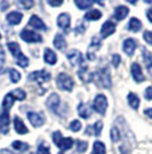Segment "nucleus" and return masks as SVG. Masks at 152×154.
Instances as JSON below:
<instances>
[{"label": "nucleus", "mask_w": 152, "mask_h": 154, "mask_svg": "<svg viewBox=\"0 0 152 154\" xmlns=\"http://www.w3.org/2000/svg\"><path fill=\"white\" fill-rule=\"evenodd\" d=\"M8 50L11 51V54H12L13 58H16V63L19 64L20 67H28V64H30V60H28V58L25 56L24 54L22 52V50H20V46L15 42H11L8 43Z\"/></svg>", "instance_id": "obj_1"}, {"label": "nucleus", "mask_w": 152, "mask_h": 154, "mask_svg": "<svg viewBox=\"0 0 152 154\" xmlns=\"http://www.w3.org/2000/svg\"><path fill=\"white\" fill-rule=\"evenodd\" d=\"M93 79H95V81L98 82V85L101 86V87H104V88L111 87V74L106 67L96 71L95 75H93Z\"/></svg>", "instance_id": "obj_2"}, {"label": "nucleus", "mask_w": 152, "mask_h": 154, "mask_svg": "<svg viewBox=\"0 0 152 154\" xmlns=\"http://www.w3.org/2000/svg\"><path fill=\"white\" fill-rule=\"evenodd\" d=\"M74 79L66 72H60L56 78V86L63 91H71L74 88Z\"/></svg>", "instance_id": "obj_3"}, {"label": "nucleus", "mask_w": 152, "mask_h": 154, "mask_svg": "<svg viewBox=\"0 0 152 154\" xmlns=\"http://www.w3.org/2000/svg\"><path fill=\"white\" fill-rule=\"evenodd\" d=\"M20 38L27 43H42L43 42V38L40 36L37 32H34V31L27 29V28L23 29V31L20 32Z\"/></svg>", "instance_id": "obj_4"}, {"label": "nucleus", "mask_w": 152, "mask_h": 154, "mask_svg": "<svg viewBox=\"0 0 152 154\" xmlns=\"http://www.w3.org/2000/svg\"><path fill=\"white\" fill-rule=\"evenodd\" d=\"M93 110H95L96 112H99V114H106L107 111V107H108V100L104 95H101V94H99L98 97L95 98V100H93Z\"/></svg>", "instance_id": "obj_5"}, {"label": "nucleus", "mask_w": 152, "mask_h": 154, "mask_svg": "<svg viewBox=\"0 0 152 154\" xmlns=\"http://www.w3.org/2000/svg\"><path fill=\"white\" fill-rule=\"evenodd\" d=\"M28 79L34 82H37V83H45L51 79V74L47 72L45 70H40V71H34L28 75Z\"/></svg>", "instance_id": "obj_6"}, {"label": "nucleus", "mask_w": 152, "mask_h": 154, "mask_svg": "<svg viewBox=\"0 0 152 154\" xmlns=\"http://www.w3.org/2000/svg\"><path fill=\"white\" fill-rule=\"evenodd\" d=\"M27 117H28V121L31 122V125L35 126V127L43 126V125H44V122H45V118H44V115H43V112L30 111L27 114Z\"/></svg>", "instance_id": "obj_7"}, {"label": "nucleus", "mask_w": 152, "mask_h": 154, "mask_svg": "<svg viewBox=\"0 0 152 154\" xmlns=\"http://www.w3.org/2000/svg\"><path fill=\"white\" fill-rule=\"evenodd\" d=\"M100 47H101V40L99 39L98 36H93L92 40H91V44H89V47H88V54H87V58H88L89 60H93V59H95V52L98 51Z\"/></svg>", "instance_id": "obj_8"}, {"label": "nucleus", "mask_w": 152, "mask_h": 154, "mask_svg": "<svg viewBox=\"0 0 152 154\" xmlns=\"http://www.w3.org/2000/svg\"><path fill=\"white\" fill-rule=\"evenodd\" d=\"M67 58L68 60L71 62L72 66H76V64H83V60H84V56L81 55V52H79L77 50H71V51L67 54Z\"/></svg>", "instance_id": "obj_9"}, {"label": "nucleus", "mask_w": 152, "mask_h": 154, "mask_svg": "<svg viewBox=\"0 0 152 154\" xmlns=\"http://www.w3.org/2000/svg\"><path fill=\"white\" fill-rule=\"evenodd\" d=\"M131 72H132V78L136 83H142L144 81V75H143V71L142 67H140L139 63H133L131 66Z\"/></svg>", "instance_id": "obj_10"}, {"label": "nucleus", "mask_w": 152, "mask_h": 154, "mask_svg": "<svg viewBox=\"0 0 152 154\" xmlns=\"http://www.w3.org/2000/svg\"><path fill=\"white\" fill-rule=\"evenodd\" d=\"M136 47H137V43H136L135 39H132V38H128V39H125L124 43H123V50H124V52L128 56L133 55Z\"/></svg>", "instance_id": "obj_11"}, {"label": "nucleus", "mask_w": 152, "mask_h": 154, "mask_svg": "<svg viewBox=\"0 0 152 154\" xmlns=\"http://www.w3.org/2000/svg\"><path fill=\"white\" fill-rule=\"evenodd\" d=\"M8 127H10V112L4 110L1 112V115H0V131L3 134H7Z\"/></svg>", "instance_id": "obj_12"}, {"label": "nucleus", "mask_w": 152, "mask_h": 154, "mask_svg": "<svg viewBox=\"0 0 152 154\" xmlns=\"http://www.w3.org/2000/svg\"><path fill=\"white\" fill-rule=\"evenodd\" d=\"M59 105H60L59 95H57V94H51V95L48 97V99H47V107H48L49 110H52V111L56 112L57 111V107H59Z\"/></svg>", "instance_id": "obj_13"}, {"label": "nucleus", "mask_w": 152, "mask_h": 154, "mask_svg": "<svg viewBox=\"0 0 152 154\" xmlns=\"http://www.w3.org/2000/svg\"><path fill=\"white\" fill-rule=\"evenodd\" d=\"M69 24H71V16L68 14H60L57 17V26L64 31H68Z\"/></svg>", "instance_id": "obj_14"}, {"label": "nucleus", "mask_w": 152, "mask_h": 154, "mask_svg": "<svg viewBox=\"0 0 152 154\" xmlns=\"http://www.w3.org/2000/svg\"><path fill=\"white\" fill-rule=\"evenodd\" d=\"M115 29H116L115 23L111 22V20H108V22H106L103 26H101V29H100L101 36H103V38L110 36V35H112L113 32H115Z\"/></svg>", "instance_id": "obj_15"}, {"label": "nucleus", "mask_w": 152, "mask_h": 154, "mask_svg": "<svg viewBox=\"0 0 152 154\" xmlns=\"http://www.w3.org/2000/svg\"><path fill=\"white\" fill-rule=\"evenodd\" d=\"M22 19H23V14L19 12V11H12V12H10L7 15V22L10 23V24H12V26L20 24Z\"/></svg>", "instance_id": "obj_16"}, {"label": "nucleus", "mask_w": 152, "mask_h": 154, "mask_svg": "<svg viewBox=\"0 0 152 154\" xmlns=\"http://www.w3.org/2000/svg\"><path fill=\"white\" fill-rule=\"evenodd\" d=\"M77 74H79V78H80V81L84 82V83H88V82H91L92 79H93V75L89 72V70H88V67H87V66L80 67V70H79Z\"/></svg>", "instance_id": "obj_17"}, {"label": "nucleus", "mask_w": 152, "mask_h": 154, "mask_svg": "<svg viewBox=\"0 0 152 154\" xmlns=\"http://www.w3.org/2000/svg\"><path fill=\"white\" fill-rule=\"evenodd\" d=\"M28 24H30L31 27L36 28V29H42V31H45V29H47L45 24L43 23V20L40 19L37 15H32L31 19H30V22H28Z\"/></svg>", "instance_id": "obj_18"}, {"label": "nucleus", "mask_w": 152, "mask_h": 154, "mask_svg": "<svg viewBox=\"0 0 152 154\" xmlns=\"http://www.w3.org/2000/svg\"><path fill=\"white\" fill-rule=\"evenodd\" d=\"M128 14H130V8L128 7H125V5H118V7L115 8L113 16H115L116 20H123Z\"/></svg>", "instance_id": "obj_19"}, {"label": "nucleus", "mask_w": 152, "mask_h": 154, "mask_svg": "<svg viewBox=\"0 0 152 154\" xmlns=\"http://www.w3.org/2000/svg\"><path fill=\"white\" fill-rule=\"evenodd\" d=\"M13 127H15V131L17 134H27L28 133L27 126L24 125V122L19 117H15V119H13Z\"/></svg>", "instance_id": "obj_20"}, {"label": "nucleus", "mask_w": 152, "mask_h": 154, "mask_svg": "<svg viewBox=\"0 0 152 154\" xmlns=\"http://www.w3.org/2000/svg\"><path fill=\"white\" fill-rule=\"evenodd\" d=\"M143 59H144V63H145V67H147L148 72H150V75L152 76V54L147 48H143Z\"/></svg>", "instance_id": "obj_21"}, {"label": "nucleus", "mask_w": 152, "mask_h": 154, "mask_svg": "<svg viewBox=\"0 0 152 154\" xmlns=\"http://www.w3.org/2000/svg\"><path fill=\"white\" fill-rule=\"evenodd\" d=\"M77 112L84 119H88V118L91 117V109H89L88 105H86V103H80V105L77 106Z\"/></svg>", "instance_id": "obj_22"}, {"label": "nucleus", "mask_w": 152, "mask_h": 154, "mask_svg": "<svg viewBox=\"0 0 152 154\" xmlns=\"http://www.w3.org/2000/svg\"><path fill=\"white\" fill-rule=\"evenodd\" d=\"M44 60H45V63L54 66V64L56 63V54H55L51 48H45L44 50Z\"/></svg>", "instance_id": "obj_23"}, {"label": "nucleus", "mask_w": 152, "mask_h": 154, "mask_svg": "<svg viewBox=\"0 0 152 154\" xmlns=\"http://www.w3.org/2000/svg\"><path fill=\"white\" fill-rule=\"evenodd\" d=\"M54 46L56 47L57 50H64L67 47V42L64 39V36L61 34L55 35V39H54Z\"/></svg>", "instance_id": "obj_24"}, {"label": "nucleus", "mask_w": 152, "mask_h": 154, "mask_svg": "<svg viewBox=\"0 0 152 154\" xmlns=\"http://www.w3.org/2000/svg\"><path fill=\"white\" fill-rule=\"evenodd\" d=\"M101 130H103V122H101V121H98V122H96L93 126H89L88 127L87 133H88V134L91 133V134L96 135V137H99V135H100V133H101Z\"/></svg>", "instance_id": "obj_25"}, {"label": "nucleus", "mask_w": 152, "mask_h": 154, "mask_svg": "<svg viewBox=\"0 0 152 154\" xmlns=\"http://www.w3.org/2000/svg\"><path fill=\"white\" fill-rule=\"evenodd\" d=\"M72 145H74V140H72V138H63L57 146H59V149L61 150V152H66V150L71 149Z\"/></svg>", "instance_id": "obj_26"}, {"label": "nucleus", "mask_w": 152, "mask_h": 154, "mask_svg": "<svg viewBox=\"0 0 152 154\" xmlns=\"http://www.w3.org/2000/svg\"><path fill=\"white\" fill-rule=\"evenodd\" d=\"M13 102H15V98L12 97V94H7V95L4 97V99H3V109L7 111H10V109L12 107Z\"/></svg>", "instance_id": "obj_27"}, {"label": "nucleus", "mask_w": 152, "mask_h": 154, "mask_svg": "<svg viewBox=\"0 0 152 154\" xmlns=\"http://www.w3.org/2000/svg\"><path fill=\"white\" fill-rule=\"evenodd\" d=\"M142 28V22H140L137 17H132L128 23V29L130 31H133V32H137L139 29Z\"/></svg>", "instance_id": "obj_28"}, {"label": "nucleus", "mask_w": 152, "mask_h": 154, "mask_svg": "<svg viewBox=\"0 0 152 154\" xmlns=\"http://www.w3.org/2000/svg\"><path fill=\"white\" fill-rule=\"evenodd\" d=\"M128 103H130V106L132 109H136L139 107V105H140V99H139V97L136 95V94H133V93H130L128 94Z\"/></svg>", "instance_id": "obj_29"}, {"label": "nucleus", "mask_w": 152, "mask_h": 154, "mask_svg": "<svg viewBox=\"0 0 152 154\" xmlns=\"http://www.w3.org/2000/svg\"><path fill=\"white\" fill-rule=\"evenodd\" d=\"M101 17V12L99 10H91V11H88V12L86 14V16H84V19H87V20H99Z\"/></svg>", "instance_id": "obj_30"}, {"label": "nucleus", "mask_w": 152, "mask_h": 154, "mask_svg": "<svg viewBox=\"0 0 152 154\" xmlns=\"http://www.w3.org/2000/svg\"><path fill=\"white\" fill-rule=\"evenodd\" d=\"M93 153L95 154H106V145L100 141H96L93 143Z\"/></svg>", "instance_id": "obj_31"}, {"label": "nucleus", "mask_w": 152, "mask_h": 154, "mask_svg": "<svg viewBox=\"0 0 152 154\" xmlns=\"http://www.w3.org/2000/svg\"><path fill=\"white\" fill-rule=\"evenodd\" d=\"M12 147L17 152H25V150H28V145L25 143V142H20V141H15L12 142Z\"/></svg>", "instance_id": "obj_32"}, {"label": "nucleus", "mask_w": 152, "mask_h": 154, "mask_svg": "<svg viewBox=\"0 0 152 154\" xmlns=\"http://www.w3.org/2000/svg\"><path fill=\"white\" fill-rule=\"evenodd\" d=\"M75 4L77 5L79 10H87L92 5L91 0H75Z\"/></svg>", "instance_id": "obj_33"}, {"label": "nucleus", "mask_w": 152, "mask_h": 154, "mask_svg": "<svg viewBox=\"0 0 152 154\" xmlns=\"http://www.w3.org/2000/svg\"><path fill=\"white\" fill-rule=\"evenodd\" d=\"M111 141L112 142H119L120 141V138H121V134H120V131H119V129L116 126H113L112 129H111Z\"/></svg>", "instance_id": "obj_34"}, {"label": "nucleus", "mask_w": 152, "mask_h": 154, "mask_svg": "<svg viewBox=\"0 0 152 154\" xmlns=\"http://www.w3.org/2000/svg\"><path fill=\"white\" fill-rule=\"evenodd\" d=\"M11 94H12V97L17 100H24L25 97H27V94H25L24 90H22V88H16V90H13Z\"/></svg>", "instance_id": "obj_35"}, {"label": "nucleus", "mask_w": 152, "mask_h": 154, "mask_svg": "<svg viewBox=\"0 0 152 154\" xmlns=\"http://www.w3.org/2000/svg\"><path fill=\"white\" fill-rule=\"evenodd\" d=\"M8 74H10V78H11V82H12V83H17V82L20 81V78H22V75H20L19 71H16L13 69H11L10 71H8Z\"/></svg>", "instance_id": "obj_36"}, {"label": "nucleus", "mask_w": 152, "mask_h": 154, "mask_svg": "<svg viewBox=\"0 0 152 154\" xmlns=\"http://www.w3.org/2000/svg\"><path fill=\"white\" fill-rule=\"evenodd\" d=\"M87 147H88V143H87L86 141H77L76 142V149H77V153H80V154L86 153Z\"/></svg>", "instance_id": "obj_37"}, {"label": "nucleus", "mask_w": 152, "mask_h": 154, "mask_svg": "<svg viewBox=\"0 0 152 154\" xmlns=\"http://www.w3.org/2000/svg\"><path fill=\"white\" fill-rule=\"evenodd\" d=\"M69 129L72 130V131H79V130L81 129V122L80 121H77V119H75V121H72L71 123H69Z\"/></svg>", "instance_id": "obj_38"}, {"label": "nucleus", "mask_w": 152, "mask_h": 154, "mask_svg": "<svg viewBox=\"0 0 152 154\" xmlns=\"http://www.w3.org/2000/svg\"><path fill=\"white\" fill-rule=\"evenodd\" d=\"M36 154H51V152H49V147L48 146H45L44 143H42L39 147H37Z\"/></svg>", "instance_id": "obj_39"}, {"label": "nucleus", "mask_w": 152, "mask_h": 154, "mask_svg": "<svg viewBox=\"0 0 152 154\" xmlns=\"http://www.w3.org/2000/svg\"><path fill=\"white\" fill-rule=\"evenodd\" d=\"M19 3L25 8V10H31L34 5V0H19Z\"/></svg>", "instance_id": "obj_40"}, {"label": "nucleus", "mask_w": 152, "mask_h": 154, "mask_svg": "<svg viewBox=\"0 0 152 154\" xmlns=\"http://www.w3.org/2000/svg\"><path fill=\"white\" fill-rule=\"evenodd\" d=\"M52 138H54V142H55V145H59L60 143V141L63 140V137H61V133L60 131H55L54 134H52Z\"/></svg>", "instance_id": "obj_41"}, {"label": "nucleus", "mask_w": 152, "mask_h": 154, "mask_svg": "<svg viewBox=\"0 0 152 154\" xmlns=\"http://www.w3.org/2000/svg\"><path fill=\"white\" fill-rule=\"evenodd\" d=\"M143 38H144V40L148 44H151L152 46V31H145L144 35H143Z\"/></svg>", "instance_id": "obj_42"}, {"label": "nucleus", "mask_w": 152, "mask_h": 154, "mask_svg": "<svg viewBox=\"0 0 152 154\" xmlns=\"http://www.w3.org/2000/svg\"><path fill=\"white\" fill-rule=\"evenodd\" d=\"M4 62H5V52H4V50H3V47L0 46V70L4 66Z\"/></svg>", "instance_id": "obj_43"}, {"label": "nucleus", "mask_w": 152, "mask_h": 154, "mask_svg": "<svg viewBox=\"0 0 152 154\" xmlns=\"http://www.w3.org/2000/svg\"><path fill=\"white\" fill-rule=\"evenodd\" d=\"M47 2L51 7H59V5L63 4V0H47Z\"/></svg>", "instance_id": "obj_44"}, {"label": "nucleus", "mask_w": 152, "mask_h": 154, "mask_svg": "<svg viewBox=\"0 0 152 154\" xmlns=\"http://www.w3.org/2000/svg\"><path fill=\"white\" fill-rule=\"evenodd\" d=\"M144 97H145V99L152 100V86H150V87L144 91Z\"/></svg>", "instance_id": "obj_45"}, {"label": "nucleus", "mask_w": 152, "mask_h": 154, "mask_svg": "<svg viewBox=\"0 0 152 154\" xmlns=\"http://www.w3.org/2000/svg\"><path fill=\"white\" fill-rule=\"evenodd\" d=\"M112 64L115 67H118L120 64V56L119 55H112Z\"/></svg>", "instance_id": "obj_46"}, {"label": "nucleus", "mask_w": 152, "mask_h": 154, "mask_svg": "<svg viewBox=\"0 0 152 154\" xmlns=\"http://www.w3.org/2000/svg\"><path fill=\"white\" fill-rule=\"evenodd\" d=\"M84 28H86V27H84L83 24H81V26H77V27H76V34H83V32H84Z\"/></svg>", "instance_id": "obj_47"}, {"label": "nucleus", "mask_w": 152, "mask_h": 154, "mask_svg": "<svg viewBox=\"0 0 152 154\" xmlns=\"http://www.w3.org/2000/svg\"><path fill=\"white\" fill-rule=\"evenodd\" d=\"M0 154H16V153L11 152V150H8V149H1L0 150Z\"/></svg>", "instance_id": "obj_48"}, {"label": "nucleus", "mask_w": 152, "mask_h": 154, "mask_svg": "<svg viewBox=\"0 0 152 154\" xmlns=\"http://www.w3.org/2000/svg\"><path fill=\"white\" fill-rule=\"evenodd\" d=\"M147 17H148V20L152 23V8H150V10L147 11Z\"/></svg>", "instance_id": "obj_49"}, {"label": "nucleus", "mask_w": 152, "mask_h": 154, "mask_svg": "<svg viewBox=\"0 0 152 154\" xmlns=\"http://www.w3.org/2000/svg\"><path fill=\"white\" fill-rule=\"evenodd\" d=\"M144 114L147 115V117H150V118H152V109H147V110L144 111Z\"/></svg>", "instance_id": "obj_50"}, {"label": "nucleus", "mask_w": 152, "mask_h": 154, "mask_svg": "<svg viewBox=\"0 0 152 154\" xmlns=\"http://www.w3.org/2000/svg\"><path fill=\"white\" fill-rule=\"evenodd\" d=\"M4 7H8V3H1V11H4V10H5Z\"/></svg>", "instance_id": "obj_51"}, {"label": "nucleus", "mask_w": 152, "mask_h": 154, "mask_svg": "<svg viewBox=\"0 0 152 154\" xmlns=\"http://www.w3.org/2000/svg\"><path fill=\"white\" fill-rule=\"evenodd\" d=\"M96 3H98V4H100V5H103L104 4V2H106V0H95Z\"/></svg>", "instance_id": "obj_52"}, {"label": "nucleus", "mask_w": 152, "mask_h": 154, "mask_svg": "<svg viewBox=\"0 0 152 154\" xmlns=\"http://www.w3.org/2000/svg\"><path fill=\"white\" fill-rule=\"evenodd\" d=\"M128 3H131V4H136L137 3V0H127Z\"/></svg>", "instance_id": "obj_53"}, {"label": "nucleus", "mask_w": 152, "mask_h": 154, "mask_svg": "<svg viewBox=\"0 0 152 154\" xmlns=\"http://www.w3.org/2000/svg\"><path fill=\"white\" fill-rule=\"evenodd\" d=\"M145 3H148V4H152V0H144Z\"/></svg>", "instance_id": "obj_54"}, {"label": "nucleus", "mask_w": 152, "mask_h": 154, "mask_svg": "<svg viewBox=\"0 0 152 154\" xmlns=\"http://www.w3.org/2000/svg\"><path fill=\"white\" fill-rule=\"evenodd\" d=\"M60 154H63V152H61V153H60Z\"/></svg>", "instance_id": "obj_55"}, {"label": "nucleus", "mask_w": 152, "mask_h": 154, "mask_svg": "<svg viewBox=\"0 0 152 154\" xmlns=\"http://www.w3.org/2000/svg\"><path fill=\"white\" fill-rule=\"evenodd\" d=\"M0 38H1V35H0Z\"/></svg>", "instance_id": "obj_56"}, {"label": "nucleus", "mask_w": 152, "mask_h": 154, "mask_svg": "<svg viewBox=\"0 0 152 154\" xmlns=\"http://www.w3.org/2000/svg\"><path fill=\"white\" fill-rule=\"evenodd\" d=\"M92 154H95V153H92Z\"/></svg>", "instance_id": "obj_57"}]
</instances>
